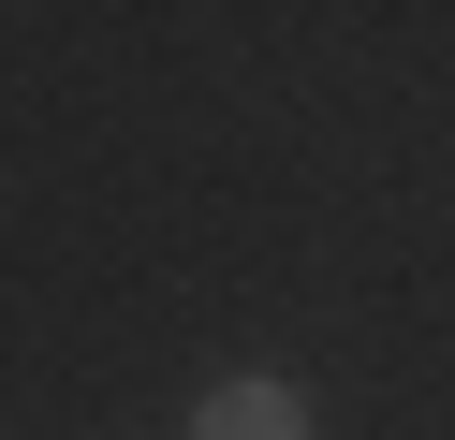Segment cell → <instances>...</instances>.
<instances>
[{
    "label": "cell",
    "mask_w": 455,
    "mask_h": 440,
    "mask_svg": "<svg viewBox=\"0 0 455 440\" xmlns=\"http://www.w3.org/2000/svg\"><path fill=\"white\" fill-rule=\"evenodd\" d=\"M191 440H308V396H294L279 367H235V381L206 396V426H191Z\"/></svg>",
    "instance_id": "6da1fadb"
}]
</instances>
